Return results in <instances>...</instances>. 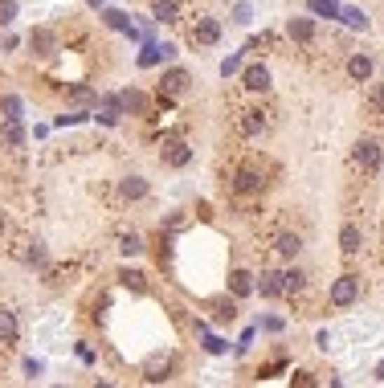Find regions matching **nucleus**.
<instances>
[{"instance_id": "1", "label": "nucleus", "mask_w": 384, "mask_h": 388, "mask_svg": "<svg viewBox=\"0 0 384 388\" xmlns=\"http://www.w3.org/2000/svg\"><path fill=\"white\" fill-rule=\"evenodd\" d=\"M360 298V278L356 274H339L336 282H331V303L336 307H352Z\"/></svg>"}, {"instance_id": "2", "label": "nucleus", "mask_w": 384, "mask_h": 388, "mask_svg": "<svg viewBox=\"0 0 384 388\" xmlns=\"http://www.w3.org/2000/svg\"><path fill=\"white\" fill-rule=\"evenodd\" d=\"M352 160H356L364 172H380L384 151H380V144H376V139H360V144H356V151H352Z\"/></svg>"}, {"instance_id": "3", "label": "nucleus", "mask_w": 384, "mask_h": 388, "mask_svg": "<svg viewBox=\"0 0 384 388\" xmlns=\"http://www.w3.org/2000/svg\"><path fill=\"white\" fill-rule=\"evenodd\" d=\"M254 291H262V298H282V294H287L282 274H278V270H262V278L254 282Z\"/></svg>"}, {"instance_id": "4", "label": "nucleus", "mask_w": 384, "mask_h": 388, "mask_svg": "<svg viewBox=\"0 0 384 388\" xmlns=\"http://www.w3.org/2000/svg\"><path fill=\"white\" fill-rule=\"evenodd\" d=\"M192 41H196V46H217V41H221V25L209 21V17H200V21L192 25Z\"/></svg>"}, {"instance_id": "5", "label": "nucleus", "mask_w": 384, "mask_h": 388, "mask_svg": "<svg viewBox=\"0 0 384 388\" xmlns=\"http://www.w3.org/2000/svg\"><path fill=\"white\" fill-rule=\"evenodd\" d=\"M287 33H290V41H299V46H311V41H315V21H311V17H290Z\"/></svg>"}, {"instance_id": "6", "label": "nucleus", "mask_w": 384, "mask_h": 388, "mask_svg": "<svg viewBox=\"0 0 384 388\" xmlns=\"http://www.w3.org/2000/svg\"><path fill=\"white\" fill-rule=\"evenodd\" d=\"M241 82H245V90L266 95V90H270V70H266V66H249V70L241 74Z\"/></svg>"}, {"instance_id": "7", "label": "nucleus", "mask_w": 384, "mask_h": 388, "mask_svg": "<svg viewBox=\"0 0 384 388\" xmlns=\"http://www.w3.org/2000/svg\"><path fill=\"white\" fill-rule=\"evenodd\" d=\"M348 78L368 82V78H372V57H368V53H352V57H348Z\"/></svg>"}, {"instance_id": "8", "label": "nucleus", "mask_w": 384, "mask_h": 388, "mask_svg": "<svg viewBox=\"0 0 384 388\" xmlns=\"http://www.w3.org/2000/svg\"><path fill=\"white\" fill-rule=\"evenodd\" d=\"M119 111L147 115V95H139V90H123V95H119Z\"/></svg>"}, {"instance_id": "9", "label": "nucleus", "mask_w": 384, "mask_h": 388, "mask_svg": "<svg viewBox=\"0 0 384 388\" xmlns=\"http://www.w3.org/2000/svg\"><path fill=\"white\" fill-rule=\"evenodd\" d=\"M229 291L238 294V298L254 294V274H249V270H233V274H229Z\"/></svg>"}, {"instance_id": "10", "label": "nucleus", "mask_w": 384, "mask_h": 388, "mask_svg": "<svg viewBox=\"0 0 384 388\" xmlns=\"http://www.w3.org/2000/svg\"><path fill=\"white\" fill-rule=\"evenodd\" d=\"M188 82H192L188 70H168V74H164V90H168L172 98L184 95V90H188Z\"/></svg>"}, {"instance_id": "11", "label": "nucleus", "mask_w": 384, "mask_h": 388, "mask_svg": "<svg viewBox=\"0 0 384 388\" xmlns=\"http://www.w3.org/2000/svg\"><path fill=\"white\" fill-rule=\"evenodd\" d=\"M188 160H192L188 144H168V147H164V164H168V168H184Z\"/></svg>"}, {"instance_id": "12", "label": "nucleus", "mask_w": 384, "mask_h": 388, "mask_svg": "<svg viewBox=\"0 0 384 388\" xmlns=\"http://www.w3.org/2000/svg\"><path fill=\"white\" fill-rule=\"evenodd\" d=\"M258 188H262V176H258V172L241 168L238 176H233V193H258Z\"/></svg>"}, {"instance_id": "13", "label": "nucleus", "mask_w": 384, "mask_h": 388, "mask_svg": "<svg viewBox=\"0 0 384 388\" xmlns=\"http://www.w3.org/2000/svg\"><path fill=\"white\" fill-rule=\"evenodd\" d=\"M119 193L127 196V200H144V196H147V180H144V176H127V180L119 184Z\"/></svg>"}, {"instance_id": "14", "label": "nucleus", "mask_w": 384, "mask_h": 388, "mask_svg": "<svg viewBox=\"0 0 384 388\" xmlns=\"http://www.w3.org/2000/svg\"><path fill=\"white\" fill-rule=\"evenodd\" d=\"M266 115L262 111H241V135H262Z\"/></svg>"}, {"instance_id": "15", "label": "nucleus", "mask_w": 384, "mask_h": 388, "mask_svg": "<svg viewBox=\"0 0 384 388\" xmlns=\"http://www.w3.org/2000/svg\"><path fill=\"white\" fill-rule=\"evenodd\" d=\"M0 115H4V119H13V123H21L25 119V102L17 95H4V98H0Z\"/></svg>"}, {"instance_id": "16", "label": "nucleus", "mask_w": 384, "mask_h": 388, "mask_svg": "<svg viewBox=\"0 0 384 388\" xmlns=\"http://www.w3.org/2000/svg\"><path fill=\"white\" fill-rule=\"evenodd\" d=\"M339 249H343V254H356V249H360V229H356V225H343V229H339Z\"/></svg>"}, {"instance_id": "17", "label": "nucleus", "mask_w": 384, "mask_h": 388, "mask_svg": "<svg viewBox=\"0 0 384 388\" xmlns=\"http://www.w3.org/2000/svg\"><path fill=\"white\" fill-rule=\"evenodd\" d=\"M274 249H278L282 258H294V254L303 249V237H299V233H282V237H278V245H274Z\"/></svg>"}, {"instance_id": "18", "label": "nucleus", "mask_w": 384, "mask_h": 388, "mask_svg": "<svg viewBox=\"0 0 384 388\" xmlns=\"http://www.w3.org/2000/svg\"><path fill=\"white\" fill-rule=\"evenodd\" d=\"M13 340H17V315L0 311V343H13Z\"/></svg>"}, {"instance_id": "19", "label": "nucleus", "mask_w": 384, "mask_h": 388, "mask_svg": "<svg viewBox=\"0 0 384 388\" xmlns=\"http://www.w3.org/2000/svg\"><path fill=\"white\" fill-rule=\"evenodd\" d=\"M282 286H287V294H299L307 286V274H303V270H287V274H282Z\"/></svg>"}, {"instance_id": "20", "label": "nucleus", "mask_w": 384, "mask_h": 388, "mask_svg": "<svg viewBox=\"0 0 384 388\" xmlns=\"http://www.w3.org/2000/svg\"><path fill=\"white\" fill-rule=\"evenodd\" d=\"M176 13H180V4H176V0H160V4L151 8V17H156V21H176Z\"/></svg>"}, {"instance_id": "21", "label": "nucleus", "mask_w": 384, "mask_h": 388, "mask_svg": "<svg viewBox=\"0 0 384 388\" xmlns=\"http://www.w3.org/2000/svg\"><path fill=\"white\" fill-rule=\"evenodd\" d=\"M29 41L37 46V53H53V33H49V29H33Z\"/></svg>"}, {"instance_id": "22", "label": "nucleus", "mask_w": 384, "mask_h": 388, "mask_svg": "<svg viewBox=\"0 0 384 388\" xmlns=\"http://www.w3.org/2000/svg\"><path fill=\"white\" fill-rule=\"evenodd\" d=\"M4 144H13V147H21V144H25V131H21V123L4 119Z\"/></svg>"}, {"instance_id": "23", "label": "nucleus", "mask_w": 384, "mask_h": 388, "mask_svg": "<svg viewBox=\"0 0 384 388\" xmlns=\"http://www.w3.org/2000/svg\"><path fill=\"white\" fill-rule=\"evenodd\" d=\"M119 249L127 254V258H135V254H144V237H139V233H127V237L119 242Z\"/></svg>"}, {"instance_id": "24", "label": "nucleus", "mask_w": 384, "mask_h": 388, "mask_svg": "<svg viewBox=\"0 0 384 388\" xmlns=\"http://www.w3.org/2000/svg\"><path fill=\"white\" fill-rule=\"evenodd\" d=\"M102 17H107V25H111V29H127V33H135V29H131V21H127V13H119V8H107Z\"/></svg>"}, {"instance_id": "25", "label": "nucleus", "mask_w": 384, "mask_h": 388, "mask_svg": "<svg viewBox=\"0 0 384 388\" xmlns=\"http://www.w3.org/2000/svg\"><path fill=\"white\" fill-rule=\"evenodd\" d=\"M339 17H343V21L352 25V29H368V17H364L360 8H343V13H339Z\"/></svg>"}, {"instance_id": "26", "label": "nucleus", "mask_w": 384, "mask_h": 388, "mask_svg": "<svg viewBox=\"0 0 384 388\" xmlns=\"http://www.w3.org/2000/svg\"><path fill=\"white\" fill-rule=\"evenodd\" d=\"M311 13H323V17H339L336 0H311Z\"/></svg>"}, {"instance_id": "27", "label": "nucleus", "mask_w": 384, "mask_h": 388, "mask_svg": "<svg viewBox=\"0 0 384 388\" xmlns=\"http://www.w3.org/2000/svg\"><path fill=\"white\" fill-rule=\"evenodd\" d=\"M123 286H131V291H144L147 282H144V274H139V270H123Z\"/></svg>"}, {"instance_id": "28", "label": "nucleus", "mask_w": 384, "mask_h": 388, "mask_svg": "<svg viewBox=\"0 0 384 388\" xmlns=\"http://www.w3.org/2000/svg\"><path fill=\"white\" fill-rule=\"evenodd\" d=\"M70 98H74V102H86V106H90V102H98V95L90 90V86H74Z\"/></svg>"}, {"instance_id": "29", "label": "nucleus", "mask_w": 384, "mask_h": 388, "mask_svg": "<svg viewBox=\"0 0 384 388\" xmlns=\"http://www.w3.org/2000/svg\"><path fill=\"white\" fill-rule=\"evenodd\" d=\"M13 17H17V4L13 0H0V25H8Z\"/></svg>"}, {"instance_id": "30", "label": "nucleus", "mask_w": 384, "mask_h": 388, "mask_svg": "<svg viewBox=\"0 0 384 388\" xmlns=\"http://www.w3.org/2000/svg\"><path fill=\"white\" fill-rule=\"evenodd\" d=\"M372 111H376V115H384V82L372 90Z\"/></svg>"}, {"instance_id": "31", "label": "nucleus", "mask_w": 384, "mask_h": 388, "mask_svg": "<svg viewBox=\"0 0 384 388\" xmlns=\"http://www.w3.org/2000/svg\"><path fill=\"white\" fill-rule=\"evenodd\" d=\"M238 66H241V57H225V66H221V74L229 78V74H238Z\"/></svg>"}, {"instance_id": "32", "label": "nucleus", "mask_w": 384, "mask_h": 388, "mask_svg": "<svg viewBox=\"0 0 384 388\" xmlns=\"http://www.w3.org/2000/svg\"><path fill=\"white\" fill-rule=\"evenodd\" d=\"M376 376H380V380H384V364H380V368H376Z\"/></svg>"}, {"instance_id": "33", "label": "nucleus", "mask_w": 384, "mask_h": 388, "mask_svg": "<svg viewBox=\"0 0 384 388\" xmlns=\"http://www.w3.org/2000/svg\"><path fill=\"white\" fill-rule=\"evenodd\" d=\"M90 4H102V0H90Z\"/></svg>"}]
</instances>
